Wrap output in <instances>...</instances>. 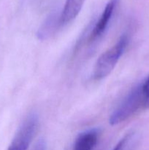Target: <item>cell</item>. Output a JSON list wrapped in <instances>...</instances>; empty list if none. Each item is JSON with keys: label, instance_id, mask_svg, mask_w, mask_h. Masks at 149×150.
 I'll use <instances>...</instances> for the list:
<instances>
[{"label": "cell", "instance_id": "3", "mask_svg": "<svg viewBox=\"0 0 149 150\" xmlns=\"http://www.w3.org/2000/svg\"><path fill=\"white\" fill-rule=\"evenodd\" d=\"M38 124L37 114L35 113L29 114L18 130L8 150H27L34 137Z\"/></svg>", "mask_w": 149, "mask_h": 150}, {"label": "cell", "instance_id": "7", "mask_svg": "<svg viewBox=\"0 0 149 150\" xmlns=\"http://www.w3.org/2000/svg\"><path fill=\"white\" fill-rule=\"evenodd\" d=\"M141 84L143 94L149 103V76L143 83H141Z\"/></svg>", "mask_w": 149, "mask_h": 150}, {"label": "cell", "instance_id": "6", "mask_svg": "<svg viewBox=\"0 0 149 150\" xmlns=\"http://www.w3.org/2000/svg\"><path fill=\"white\" fill-rule=\"evenodd\" d=\"M85 0H66L64 9L59 18L61 25H66L72 21L80 13Z\"/></svg>", "mask_w": 149, "mask_h": 150}, {"label": "cell", "instance_id": "2", "mask_svg": "<svg viewBox=\"0 0 149 150\" xmlns=\"http://www.w3.org/2000/svg\"><path fill=\"white\" fill-rule=\"evenodd\" d=\"M129 43V37L124 34L116 43L98 58L93 72V79L100 81L108 76L115 67Z\"/></svg>", "mask_w": 149, "mask_h": 150}, {"label": "cell", "instance_id": "5", "mask_svg": "<svg viewBox=\"0 0 149 150\" xmlns=\"http://www.w3.org/2000/svg\"><path fill=\"white\" fill-rule=\"evenodd\" d=\"M99 130L96 128L85 130L77 136L73 150H92L97 142Z\"/></svg>", "mask_w": 149, "mask_h": 150}, {"label": "cell", "instance_id": "8", "mask_svg": "<svg viewBox=\"0 0 149 150\" xmlns=\"http://www.w3.org/2000/svg\"><path fill=\"white\" fill-rule=\"evenodd\" d=\"M33 150H45V143L43 140L41 139L40 141L37 143Z\"/></svg>", "mask_w": 149, "mask_h": 150}, {"label": "cell", "instance_id": "1", "mask_svg": "<svg viewBox=\"0 0 149 150\" xmlns=\"http://www.w3.org/2000/svg\"><path fill=\"white\" fill-rule=\"evenodd\" d=\"M149 105L148 101L145 97L142 89V84L136 86L123 100L118 108L112 112L109 119L111 125H116L138 111L140 108Z\"/></svg>", "mask_w": 149, "mask_h": 150}, {"label": "cell", "instance_id": "4", "mask_svg": "<svg viewBox=\"0 0 149 150\" xmlns=\"http://www.w3.org/2000/svg\"><path fill=\"white\" fill-rule=\"evenodd\" d=\"M119 0H110L105 6L103 12L101 14L99 20L93 26L90 35V42H94L99 39L105 33L109 26L110 21L113 16V13L116 9Z\"/></svg>", "mask_w": 149, "mask_h": 150}]
</instances>
